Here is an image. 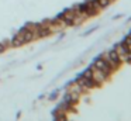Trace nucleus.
Masks as SVG:
<instances>
[{
	"mask_svg": "<svg viewBox=\"0 0 131 121\" xmlns=\"http://www.w3.org/2000/svg\"><path fill=\"white\" fill-rule=\"evenodd\" d=\"M93 66H94V68H97L99 70H102V72L104 73V75H107V76H110V73L113 72V70H111V68L108 66V65L106 63V62L103 61L102 58H100V59H97V61L94 62V65H93Z\"/></svg>",
	"mask_w": 131,
	"mask_h": 121,
	"instance_id": "nucleus-3",
	"label": "nucleus"
},
{
	"mask_svg": "<svg viewBox=\"0 0 131 121\" xmlns=\"http://www.w3.org/2000/svg\"><path fill=\"white\" fill-rule=\"evenodd\" d=\"M102 59L108 65V66L111 68V70L118 69L120 63H121V61L118 59V56H117L116 52H114V49H111V51H108V52H106L104 55L102 56Z\"/></svg>",
	"mask_w": 131,
	"mask_h": 121,
	"instance_id": "nucleus-1",
	"label": "nucleus"
},
{
	"mask_svg": "<svg viewBox=\"0 0 131 121\" xmlns=\"http://www.w3.org/2000/svg\"><path fill=\"white\" fill-rule=\"evenodd\" d=\"M114 52L117 53V56H118V59L121 62H127V55H128V49L127 47H125L124 44H117L116 47H114Z\"/></svg>",
	"mask_w": 131,
	"mask_h": 121,
	"instance_id": "nucleus-2",
	"label": "nucleus"
}]
</instances>
